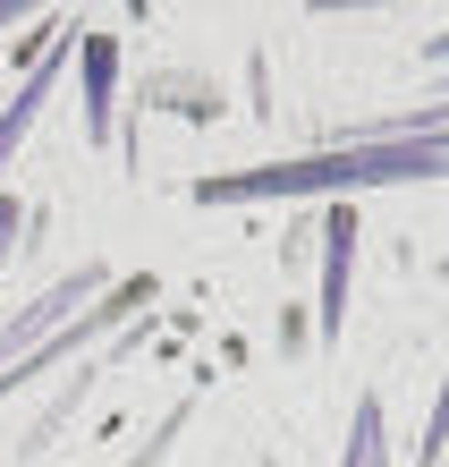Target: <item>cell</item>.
I'll use <instances>...</instances> for the list:
<instances>
[{"instance_id":"obj_1","label":"cell","mask_w":449,"mask_h":467,"mask_svg":"<svg viewBox=\"0 0 449 467\" xmlns=\"http://www.w3.org/2000/svg\"><path fill=\"white\" fill-rule=\"evenodd\" d=\"M407 179H449V128L441 136H340L331 153L263 161V171L195 179V204H255V196H340L348 187H407Z\"/></svg>"},{"instance_id":"obj_2","label":"cell","mask_w":449,"mask_h":467,"mask_svg":"<svg viewBox=\"0 0 449 467\" xmlns=\"http://www.w3.org/2000/svg\"><path fill=\"white\" fill-rule=\"evenodd\" d=\"M68 60H77V35H60V43L43 51V68H35V77H26V86L9 94V111H0V171H9V161H17V145H26V128L43 119V102H51V94L68 86Z\"/></svg>"},{"instance_id":"obj_3","label":"cell","mask_w":449,"mask_h":467,"mask_svg":"<svg viewBox=\"0 0 449 467\" xmlns=\"http://www.w3.org/2000/svg\"><path fill=\"white\" fill-rule=\"evenodd\" d=\"M348 281H356V213L340 204L322 222V348H340L348 332Z\"/></svg>"},{"instance_id":"obj_4","label":"cell","mask_w":449,"mask_h":467,"mask_svg":"<svg viewBox=\"0 0 449 467\" xmlns=\"http://www.w3.org/2000/svg\"><path fill=\"white\" fill-rule=\"evenodd\" d=\"M94 289H102V272L86 264V272H68V281H51V289L35 297V306H26V315H9V323H0V366H9V357H17L26 340H43L51 323H68V306H86Z\"/></svg>"},{"instance_id":"obj_5","label":"cell","mask_w":449,"mask_h":467,"mask_svg":"<svg viewBox=\"0 0 449 467\" xmlns=\"http://www.w3.org/2000/svg\"><path fill=\"white\" fill-rule=\"evenodd\" d=\"M77 68H86V128L110 136V86H119V43L102 35V26H86L77 35Z\"/></svg>"},{"instance_id":"obj_6","label":"cell","mask_w":449,"mask_h":467,"mask_svg":"<svg viewBox=\"0 0 449 467\" xmlns=\"http://www.w3.org/2000/svg\"><path fill=\"white\" fill-rule=\"evenodd\" d=\"M340 467H390V442H382V400H356V433H348V459Z\"/></svg>"},{"instance_id":"obj_7","label":"cell","mask_w":449,"mask_h":467,"mask_svg":"<svg viewBox=\"0 0 449 467\" xmlns=\"http://www.w3.org/2000/svg\"><path fill=\"white\" fill-rule=\"evenodd\" d=\"M441 451H449V382H441V408H433V433L415 451V467H441Z\"/></svg>"},{"instance_id":"obj_8","label":"cell","mask_w":449,"mask_h":467,"mask_svg":"<svg viewBox=\"0 0 449 467\" xmlns=\"http://www.w3.org/2000/svg\"><path fill=\"white\" fill-rule=\"evenodd\" d=\"M9 230H17V213H9V204H0V255H9Z\"/></svg>"},{"instance_id":"obj_9","label":"cell","mask_w":449,"mask_h":467,"mask_svg":"<svg viewBox=\"0 0 449 467\" xmlns=\"http://www.w3.org/2000/svg\"><path fill=\"white\" fill-rule=\"evenodd\" d=\"M433 60H449V35H441V43H433Z\"/></svg>"},{"instance_id":"obj_10","label":"cell","mask_w":449,"mask_h":467,"mask_svg":"<svg viewBox=\"0 0 449 467\" xmlns=\"http://www.w3.org/2000/svg\"><path fill=\"white\" fill-rule=\"evenodd\" d=\"M0 26H9V9H0Z\"/></svg>"}]
</instances>
